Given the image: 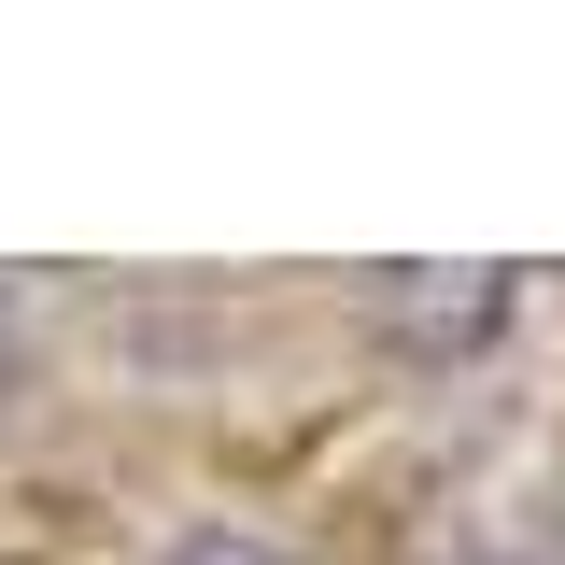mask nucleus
Listing matches in <instances>:
<instances>
[{"label": "nucleus", "mask_w": 565, "mask_h": 565, "mask_svg": "<svg viewBox=\"0 0 565 565\" xmlns=\"http://www.w3.org/2000/svg\"><path fill=\"white\" fill-rule=\"evenodd\" d=\"M156 565H297L282 537H255V523H199V537H170Z\"/></svg>", "instance_id": "nucleus-2"}, {"label": "nucleus", "mask_w": 565, "mask_h": 565, "mask_svg": "<svg viewBox=\"0 0 565 565\" xmlns=\"http://www.w3.org/2000/svg\"><path fill=\"white\" fill-rule=\"evenodd\" d=\"M0 382H14V269H0Z\"/></svg>", "instance_id": "nucleus-3"}, {"label": "nucleus", "mask_w": 565, "mask_h": 565, "mask_svg": "<svg viewBox=\"0 0 565 565\" xmlns=\"http://www.w3.org/2000/svg\"><path fill=\"white\" fill-rule=\"evenodd\" d=\"M509 297H523V269H494V255H396V269H367V340L411 367H467V353H494Z\"/></svg>", "instance_id": "nucleus-1"}]
</instances>
